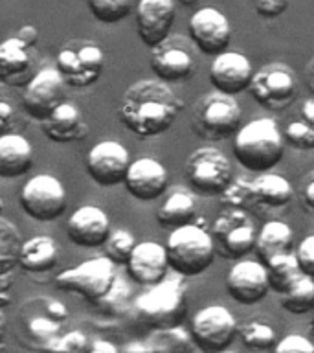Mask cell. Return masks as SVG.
I'll use <instances>...</instances> for the list:
<instances>
[{"mask_svg":"<svg viewBox=\"0 0 314 353\" xmlns=\"http://www.w3.org/2000/svg\"><path fill=\"white\" fill-rule=\"evenodd\" d=\"M215 248L226 259H242L255 250L258 232L244 208L228 206L222 210L211 228Z\"/></svg>","mask_w":314,"mask_h":353,"instance_id":"cell-9","label":"cell"},{"mask_svg":"<svg viewBox=\"0 0 314 353\" xmlns=\"http://www.w3.org/2000/svg\"><path fill=\"white\" fill-rule=\"evenodd\" d=\"M165 248L171 269L184 278H195L206 272L217 252L213 236L197 223L171 230Z\"/></svg>","mask_w":314,"mask_h":353,"instance_id":"cell-4","label":"cell"},{"mask_svg":"<svg viewBox=\"0 0 314 353\" xmlns=\"http://www.w3.org/2000/svg\"><path fill=\"white\" fill-rule=\"evenodd\" d=\"M291 0H253L255 11L263 19H278L289 10Z\"/></svg>","mask_w":314,"mask_h":353,"instance_id":"cell-43","label":"cell"},{"mask_svg":"<svg viewBox=\"0 0 314 353\" xmlns=\"http://www.w3.org/2000/svg\"><path fill=\"white\" fill-rule=\"evenodd\" d=\"M300 116H302L303 120L308 121V123H313L314 125V99H307V101L302 105Z\"/></svg>","mask_w":314,"mask_h":353,"instance_id":"cell-48","label":"cell"},{"mask_svg":"<svg viewBox=\"0 0 314 353\" xmlns=\"http://www.w3.org/2000/svg\"><path fill=\"white\" fill-rule=\"evenodd\" d=\"M21 206L24 214L39 223L59 219L66 210V190L63 182L48 173L30 176L21 190Z\"/></svg>","mask_w":314,"mask_h":353,"instance_id":"cell-10","label":"cell"},{"mask_svg":"<svg viewBox=\"0 0 314 353\" xmlns=\"http://www.w3.org/2000/svg\"><path fill=\"white\" fill-rule=\"evenodd\" d=\"M110 219L99 206H81L66 221V234L74 245L83 248L103 247L109 239Z\"/></svg>","mask_w":314,"mask_h":353,"instance_id":"cell-19","label":"cell"},{"mask_svg":"<svg viewBox=\"0 0 314 353\" xmlns=\"http://www.w3.org/2000/svg\"><path fill=\"white\" fill-rule=\"evenodd\" d=\"M285 140L286 143H291L292 148L300 149V151L314 149V125L300 116L296 121L286 125Z\"/></svg>","mask_w":314,"mask_h":353,"instance_id":"cell-38","label":"cell"},{"mask_svg":"<svg viewBox=\"0 0 314 353\" xmlns=\"http://www.w3.org/2000/svg\"><path fill=\"white\" fill-rule=\"evenodd\" d=\"M189 335L182 330L180 325L167 327V330L154 331L151 336V350L153 352H178V350H187L189 347Z\"/></svg>","mask_w":314,"mask_h":353,"instance_id":"cell-37","label":"cell"},{"mask_svg":"<svg viewBox=\"0 0 314 353\" xmlns=\"http://www.w3.org/2000/svg\"><path fill=\"white\" fill-rule=\"evenodd\" d=\"M116 267L118 265L109 256L90 258L57 274L55 285L61 291L74 292L94 303L103 298L112 287L116 280Z\"/></svg>","mask_w":314,"mask_h":353,"instance_id":"cell-8","label":"cell"},{"mask_svg":"<svg viewBox=\"0 0 314 353\" xmlns=\"http://www.w3.org/2000/svg\"><path fill=\"white\" fill-rule=\"evenodd\" d=\"M248 182L247 179H233L231 184L228 186L220 197L224 201L226 206H239V208H247L248 201H250V193H248Z\"/></svg>","mask_w":314,"mask_h":353,"instance_id":"cell-39","label":"cell"},{"mask_svg":"<svg viewBox=\"0 0 314 353\" xmlns=\"http://www.w3.org/2000/svg\"><path fill=\"white\" fill-rule=\"evenodd\" d=\"M136 237L129 230L118 228V230L110 232L109 239L105 243V256H109L118 267L127 265L132 256V250L136 248Z\"/></svg>","mask_w":314,"mask_h":353,"instance_id":"cell-34","label":"cell"},{"mask_svg":"<svg viewBox=\"0 0 314 353\" xmlns=\"http://www.w3.org/2000/svg\"><path fill=\"white\" fill-rule=\"evenodd\" d=\"M123 352H153V350L145 342V344H129V346L123 347Z\"/></svg>","mask_w":314,"mask_h":353,"instance_id":"cell-50","label":"cell"},{"mask_svg":"<svg viewBox=\"0 0 314 353\" xmlns=\"http://www.w3.org/2000/svg\"><path fill=\"white\" fill-rule=\"evenodd\" d=\"M184 109L164 79H142L127 88L120 105L121 123L138 138H156L173 127Z\"/></svg>","mask_w":314,"mask_h":353,"instance_id":"cell-1","label":"cell"},{"mask_svg":"<svg viewBox=\"0 0 314 353\" xmlns=\"http://www.w3.org/2000/svg\"><path fill=\"white\" fill-rule=\"evenodd\" d=\"M131 168V154L120 142L103 140L87 154V173L99 186H116L125 182Z\"/></svg>","mask_w":314,"mask_h":353,"instance_id":"cell-16","label":"cell"},{"mask_svg":"<svg viewBox=\"0 0 314 353\" xmlns=\"http://www.w3.org/2000/svg\"><path fill=\"white\" fill-rule=\"evenodd\" d=\"M197 50L191 37L169 35L151 48V68L167 83L186 81L197 72Z\"/></svg>","mask_w":314,"mask_h":353,"instance_id":"cell-11","label":"cell"},{"mask_svg":"<svg viewBox=\"0 0 314 353\" xmlns=\"http://www.w3.org/2000/svg\"><path fill=\"white\" fill-rule=\"evenodd\" d=\"M13 118H15V109H13L6 99H2V101H0V125H2V131L8 132Z\"/></svg>","mask_w":314,"mask_h":353,"instance_id":"cell-45","label":"cell"},{"mask_svg":"<svg viewBox=\"0 0 314 353\" xmlns=\"http://www.w3.org/2000/svg\"><path fill=\"white\" fill-rule=\"evenodd\" d=\"M127 192L138 201H156L167 192L169 186V173L165 165L151 157L131 162L129 173L125 176Z\"/></svg>","mask_w":314,"mask_h":353,"instance_id":"cell-21","label":"cell"},{"mask_svg":"<svg viewBox=\"0 0 314 353\" xmlns=\"http://www.w3.org/2000/svg\"><path fill=\"white\" fill-rule=\"evenodd\" d=\"M269 269V280L272 291L278 294L285 292L294 281L303 274L300 261L296 258V252H286L281 256H275L266 263Z\"/></svg>","mask_w":314,"mask_h":353,"instance_id":"cell-32","label":"cell"},{"mask_svg":"<svg viewBox=\"0 0 314 353\" xmlns=\"http://www.w3.org/2000/svg\"><path fill=\"white\" fill-rule=\"evenodd\" d=\"M30 48L19 37L6 39L0 44V77L2 81L13 87L28 85L33 74V61L30 55Z\"/></svg>","mask_w":314,"mask_h":353,"instance_id":"cell-23","label":"cell"},{"mask_svg":"<svg viewBox=\"0 0 314 353\" xmlns=\"http://www.w3.org/2000/svg\"><path fill=\"white\" fill-rule=\"evenodd\" d=\"M239 336H241L242 344L250 350H274L278 344V335H275L274 327L261 319L247 320L239 324Z\"/></svg>","mask_w":314,"mask_h":353,"instance_id":"cell-33","label":"cell"},{"mask_svg":"<svg viewBox=\"0 0 314 353\" xmlns=\"http://www.w3.org/2000/svg\"><path fill=\"white\" fill-rule=\"evenodd\" d=\"M176 2H180L182 6H195L198 0H176Z\"/></svg>","mask_w":314,"mask_h":353,"instance_id":"cell-51","label":"cell"},{"mask_svg":"<svg viewBox=\"0 0 314 353\" xmlns=\"http://www.w3.org/2000/svg\"><path fill=\"white\" fill-rule=\"evenodd\" d=\"M296 258L303 272L314 278V236H307L297 245Z\"/></svg>","mask_w":314,"mask_h":353,"instance_id":"cell-42","label":"cell"},{"mask_svg":"<svg viewBox=\"0 0 314 353\" xmlns=\"http://www.w3.org/2000/svg\"><path fill=\"white\" fill-rule=\"evenodd\" d=\"M129 302H131V289H129V285H127V281L123 278L116 276L114 283L109 289V292L94 303L101 311H105V313L123 314L129 309Z\"/></svg>","mask_w":314,"mask_h":353,"instance_id":"cell-36","label":"cell"},{"mask_svg":"<svg viewBox=\"0 0 314 353\" xmlns=\"http://www.w3.org/2000/svg\"><path fill=\"white\" fill-rule=\"evenodd\" d=\"M186 311L187 298L182 281L167 278L149 287L132 303V313L138 322L153 331L180 325Z\"/></svg>","mask_w":314,"mask_h":353,"instance_id":"cell-3","label":"cell"},{"mask_svg":"<svg viewBox=\"0 0 314 353\" xmlns=\"http://www.w3.org/2000/svg\"><path fill=\"white\" fill-rule=\"evenodd\" d=\"M195 217H197V201L193 197V193L184 188H176L156 212L160 226L169 228V230L191 225L195 223Z\"/></svg>","mask_w":314,"mask_h":353,"instance_id":"cell-27","label":"cell"},{"mask_svg":"<svg viewBox=\"0 0 314 353\" xmlns=\"http://www.w3.org/2000/svg\"><path fill=\"white\" fill-rule=\"evenodd\" d=\"M250 92L264 109L283 110L296 99L297 79L291 66L285 63H272L261 66L253 74Z\"/></svg>","mask_w":314,"mask_h":353,"instance_id":"cell-12","label":"cell"},{"mask_svg":"<svg viewBox=\"0 0 314 353\" xmlns=\"http://www.w3.org/2000/svg\"><path fill=\"white\" fill-rule=\"evenodd\" d=\"M226 289L242 305H253L264 300L272 291L266 263L261 259H239L226 276Z\"/></svg>","mask_w":314,"mask_h":353,"instance_id":"cell-15","label":"cell"},{"mask_svg":"<svg viewBox=\"0 0 314 353\" xmlns=\"http://www.w3.org/2000/svg\"><path fill=\"white\" fill-rule=\"evenodd\" d=\"M68 87L65 77L61 76L57 66L43 68L35 72V76L22 92V105L30 118L37 121L46 120L63 101H65V88Z\"/></svg>","mask_w":314,"mask_h":353,"instance_id":"cell-14","label":"cell"},{"mask_svg":"<svg viewBox=\"0 0 314 353\" xmlns=\"http://www.w3.org/2000/svg\"><path fill=\"white\" fill-rule=\"evenodd\" d=\"M33 168L32 142L17 132H4L0 137V176L17 179Z\"/></svg>","mask_w":314,"mask_h":353,"instance_id":"cell-25","label":"cell"},{"mask_svg":"<svg viewBox=\"0 0 314 353\" xmlns=\"http://www.w3.org/2000/svg\"><path fill=\"white\" fill-rule=\"evenodd\" d=\"M171 269L167 248L160 243L142 241L132 250V256L127 263V270L132 280L140 285L151 287L167 278V270Z\"/></svg>","mask_w":314,"mask_h":353,"instance_id":"cell-22","label":"cell"},{"mask_svg":"<svg viewBox=\"0 0 314 353\" xmlns=\"http://www.w3.org/2000/svg\"><path fill=\"white\" fill-rule=\"evenodd\" d=\"M285 142L278 121L258 118L236 132L233 154L244 170L263 173L280 164L285 154Z\"/></svg>","mask_w":314,"mask_h":353,"instance_id":"cell-2","label":"cell"},{"mask_svg":"<svg viewBox=\"0 0 314 353\" xmlns=\"http://www.w3.org/2000/svg\"><path fill=\"white\" fill-rule=\"evenodd\" d=\"M253 74L255 72L250 59L239 52H222L215 55L213 63L209 66V81L215 90L231 94V96H237L250 88Z\"/></svg>","mask_w":314,"mask_h":353,"instance_id":"cell-20","label":"cell"},{"mask_svg":"<svg viewBox=\"0 0 314 353\" xmlns=\"http://www.w3.org/2000/svg\"><path fill=\"white\" fill-rule=\"evenodd\" d=\"M88 10L96 21L114 24L131 13L132 0H88Z\"/></svg>","mask_w":314,"mask_h":353,"instance_id":"cell-35","label":"cell"},{"mask_svg":"<svg viewBox=\"0 0 314 353\" xmlns=\"http://www.w3.org/2000/svg\"><path fill=\"white\" fill-rule=\"evenodd\" d=\"M55 66L68 87L87 88L98 81L105 68V54L99 44L87 39H74L59 50Z\"/></svg>","mask_w":314,"mask_h":353,"instance_id":"cell-7","label":"cell"},{"mask_svg":"<svg viewBox=\"0 0 314 353\" xmlns=\"http://www.w3.org/2000/svg\"><path fill=\"white\" fill-rule=\"evenodd\" d=\"M302 201L303 206L308 210V212H313L314 214V171H311L303 182L302 188Z\"/></svg>","mask_w":314,"mask_h":353,"instance_id":"cell-44","label":"cell"},{"mask_svg":"<svg viewBox=\"0 0 314 353\" xmlns=\"http://www.w3.org/2000/svg\"><path fill=\"white\" fill-rule=\"evenodd\" d=\"M43 132L57 143H70L81 140L87 134V121L83 118L81 110L74 103L63 101L46 120L41 121Z\"/></svg>","mask_w":314,"mask_h":353,"instance_id":"cell-24","label":"cell"},{"mask_svg":"<svg viewBox=\"0 0 314 353\" xmlns=\"http://www.w3.org/2000/svg\"><path fill=\"white\" fill-rule=\"evenodd\" d=\"M52 350L55 352H87L90 350V342L81 331H70V333L61 335L52 346Z\"/></svg>","mask_w":314,"mask_h":353,"instance_id":"cell-40","label":"cell"},{"mask_svg":"<svg viewBox=\"0 0 314 353\" xmlns=\"http://www.w3.org/2000/svg\"><path fill=\"white\" fill-rule=\"evenodd\" d=\"M292 228L283 221H266L263 228L258 232V243H255V252L263 263H269L270 259L281 254L291 252Z\"/></svg>","mask_w":314,"mask_h":353,"instance_id":"cell-29","label":"cell"},{"mask_svg":"<svg viewBox=\"0 0 314 353\" xmlns=\"http://www.w3.org/2000/svg\"><path fill=\"white\" fill-rule=\"evenodd\" d=\"M313 330H314V309H313Z\"/></svg>","mask_w":314,"mask_h":353,"instance_id":"cell-52","label":"cell"},{"mask_svg":"<svg viewBox=\"0 0 314 353\" xmlns=\"http://www.w3.org/2000/svg\"><path fill=\"white\" fill-rule=\"evenodd\" d=\"M242 110L231 94L215 92L204 94L193 107L191 127L198 138L219 142L233 137L241 129Z\"/></svg>","mask_w":314,"mask_h":353,"instance_id":"cell-5","label":"cell"},{"mask_svg":"<svg viewBox=\"0 0 314 353\" xmlns=\"http://www.w3.org/2000/svg\"><path fill=\"white\" fill-rule=\"evenodd\" d=\"M90 352L94 353H116L118 352V347L114 344H110V342H105L101 339H96V341L90 344Z\"/></svg>","mask_w":314,"mask_h":353,"instance_id":"cell-47","label":"cell"},{"mask_svg":"<svg viewBox=\"0 0 314 353\" xmlns=\"http://www.w3.org/2000/svg\"><path fill=\"white\" fill-rule=\"evenodd\" d=\"M176 0H140L136 6V28L142 43L154 48L171 35L175 24Z\"/></svg>","mask_w":314,"mask_h":353,"instance_id":"cell-18","label":"cell"},{"mask_svg":"<svg viewBox=\"0 0 314 353\" xmlns=\"http://www.w3.org/2000/svg\"><path fill=\"white\" fill-rule=\"evenodd\" d=\"M22 247L21 230L8 217H0V274H11L21 265Z\"/></svg>","mask_w":314,"mask_h":353,"instance_id":"cell-30","label":"cell"},{"mask_svg":"<svg viewBox=\"0 0 314 353\" xmlns=\"http://www.w3.org/2000/svg\"><path fill=\"white\" fill-rule=\"evenodd\" d=\"M305 77H307V85L308 88L314 92V57L308 61L307 68H305Z\"/></svg>","mask_w":314,"mask_h":353,"instance_id":"cell-49","label":"cell"},{"mask_svg":"<svg viewBox=\"0 0 314 353\" xmlns=\"http://www.w3.org/2000/svg\"><path fill=\"white\" fill-rule=\"evenodd\" d=\"M189 37L206 55H219L226 52L231 41L230 21L222 11L215 8H200L189 19Z\"/></svg>","mask_w":314,"mask_h":353,"instance_id":"cell-17","label":"cell"},{"mask_svg":"<svg viewBox=\"0 0 314 353\" xmlns=\"http://www.w3.org/2000/svg\"><path fill=\"white\" fill-rule=\"evenodd\" d=\"M186 179L193 192L204 197H217L233 181L230 159L217 148H198L186 159Z\"/></svg>","mask_w":314,"mask_h":353,"instance_id":"cell-6","label":"cell"},{"mask_svg":"<svg viewBox=\"0 0 314 353\" xmlns=\"http://www.w3.org/2000/svg\"><path fill=\"white\" fill-rule=\"evenodd\" d=\"M278 353H314V344L308 341L307 336L300 335V333H291V335L283 336L274 347Z\"/></svg>","mask_w":314,"mask_h":353,"instance_id":"cell-41","label":"cell"},{"mask_svg":"<svg viewBox=\"0 0 314 353\" xmlns=\"http://www.w3.org/2000/svg\"><path fill=\"white\" fill-rule=\"evenodd\" d=\"M248 193H250L248 204H261V206H269V208L286 206L294 195L291 182L283 175L270 173V171H263V173H259V176L248 182Z\"/></svg>","mask_w":314,"mask_h":353,"instance_id":"cell-26","label":"cell"},{"mask_svg":"<svg viewBox=\"0 0 314 353\" xmlns=\"http://www.w3.org/2000/svg\"><path fill=\"white\" fill-rule=\"evenodd\" d=\"M239 335V324L224 305L200 309L191 322V339L202 352H224Z\"/></svg>","mask_w":314,"mask_h":353,"instance_id":"cell-13","label":"cell"},{"mask_svg":"<svg viewBox=\"0 0 314 353\" xmlns=\"http://www.w3.org/2000/svg\"><path fill=\"white\" fill-rule=\"evenodd\" d=\"M59 259V245L54 237L33 236L24 241L21 252V267L28 272L52 270Z\"/></svg>","mask_w":314,"mask_h":353,"instance_id":"cell-28","label":"cell"},{"mask_svg":"<svg viewBox=\"0 0 314 353\" xmlns=\"http://www.w3.org/2000/svg\"><path fill=\"white\" fill-rule=\"evenodd\" d=\"M17 37L21 39V41H24V43L28 44V46H35L39 41V32L37 28L35 26H30V24H26V26H22L21 30H19V35Z\"/></svg>","mask_w":314,"mask_h":353,"instance_id":"cell-46","label":"cell"},{"mask_svg":"<svg viewBox=\"0 0 314 353\" xmlns=\"http://www.w3.org/2000/svg\"><path fill=\"white\" fill-rule=\"evenodd\" d=\"M281 307L292 314L313 313L314 309V278L303 272L285 292L280 294Z\"/></svg>","mask_w":314,"mask_h":353,"instance_id":"cell-31","label":"cell"}]
</instances>
